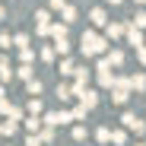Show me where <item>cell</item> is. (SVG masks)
<instances>
[{
	"mask_svg": "<svg viewBox=\"0 0 146 146\" xmlns=\"http://www.w3.org/2000/svg\"><path fill=\"white\" fill-rule=\"evenodd\" d=\"M80 51H83V57H99V54L108 51V38L95 35V32H86V35H83V44H80Z\"/></svg>",
	"mask_w": 146,
	"mask_h": 146,
	"instance_id": "cell-1",
	"label": "cell"
},
{
	"mask_svg": "<svg viewBox=\"0 0 146 146\" xmlns=\"http://www.w3.org/2000/svg\"><path fill=\"white\" fill-rule=\"evenodd\" d=\"M121 124H124V130H130V133H146V124H143V121L133 114V111H124V117H121Z\"/></svg>",
	"mask_w": 146,
	"mask_h": 146,
	"instance_id": "cell-2",
	"label": "cell"
},
{
	"mask_svg": "<svg viewBox=\"0 0 146 146\" xmlns=\"http://www.w3.org/2000/svg\"><path fill=\"white\" fill-rule=\"evenodd\" d=\"M35 32H38L41 38L51 35V13H48V10H38V13H35Z\"/></svg>",
	"mask_w": 146,
	"mask_h": 146,
	"instance_id": "cell-3",
	"label": "cell"
},
{
	"mask_svg": "<svg viewBox=\"0 0 146 146\" xmlns=\"http://www.w3.org/2000/svg\"><path fill=\"white\" fill-rule=\"evenodd\" d=\"M70 121H73V111H48V114H44V124H51V127L70 124Z\"/></svg>",
	"mask_w": 146,
	"mask_h": 146,
	"instance_id": "cell-4",
	"label": "cell"
},
{
	"mask_svg": "<svg viewBox=\"0 0 146 146\" xmlns=\"http://www.w3.org/2000/svg\"><path fill=\"white\" fill-rule=\"evenodd\" d=\"M124 35H127V41H130L133 48H140V44H146V38H143V29L137 26V22H127V32H124Z\"/></svg>",
	"mask_w": 146,
	"mask_h": 146,
	"instance_id": "cell-5",
	"label": "cell"
},
{
	"mask_svg": "<svg viewBox=\"0 0 146 146\" xmlns=\"http://www.w3.org/2000/svg\"><path fill=\"white\" fill-rule=\"evenodd\" d=\"M76 99H80L83 108H95V105H99V92H95V89H83Z\"/></svg>",
	"mask_w": 146,
	"mask_h": 146,
	"instance_id": "cell-6",
	"label": "cell"
},
{
	"mask_svg": "<svg viewBox=\"0 0 146 146\" xmlns=\"http://www.w3.org/2000/svg\"><path fill=\"white\" fill-rule=\"evenodd\" d=\"M89 22H92L95 29H105V26H108V13H105L102 7H95V10L89 13Z\"/></svg>",
	"mask_w": 146,
	"mask_h": 146,
	"instance_id": "cell-7",
	"label": "cell"
},
{
	"mask_svg": "<svg viewBox=\"0 0 146 146\" xmlns=\"http://www.w3.org/2000/svg\"><path fill=\"white\" fill-rule=\"evenodd\" d=\"M124 32H127V26H121V22H108V26H105V38H108V41H111V38H121Z\"/></svg>",
	"mask_w": 146,
	"mask_h": 146,
	"instance_id": "cell-8",
	"label": "cell"
},
{
	"mask_svg": "<svg viewBox=\"0 0 146 146\" xmlns=\"http://www.w3.org/2000/svg\"><path fill=\"white\" fill-rule=\"evenodd\" d=\"M41 127H44V117H38V114H29V117H26V130H29V133H38Z\"/></svg>",
	"mask_w": 146,
	"mask_h": 146,
	"instance_id": "cell-9",
	"label": "cell"
},
{
	"mask_svg": "<svg viewBox=\"0 0 146 146\" xmlns=\"http://www.w3.org/2000/svg\"><path fill=\"white\" fill-rule=\"evenodd\" d=\"M114 80H117V76L111 73V67H102V70H99V83H102L105 89H111V86H114Z\"/></svg>",
	"mask_w": 146,
	"mask_h": 146,
	"instance_id": "cell-10",
	"label": "cell"
},
{
	"mask_svg": "<svg viewBox=\"0 0 146 146\" xmlns=\"http://www.w3.org/2000/svg\"><path fill=\"white\" fill-rule=\"evenodd\" d=\"M13 76H16V70H10V60L0 57V83H10Z\"/></svg>",
	"mask_w": 146,
	"mask_h": 146,
	"instance_id": "cell-11",
	"label": "cell"
},
{
	"mask_svg": "<svg viewBox=\"0 0 146 146\" xmlns=\"http://www.w3.org/2000/svg\"><path fill=\"white\" fill-rule=\"evenodd\" d=\"M105 57H108V64H111V67H121V64H124V51H117V48H108Z\"/></svg>",
	"mask_w": 146,
	"mask_h": 146,
	"instance_id": "cell-12",
	"label": "cell"
},
{
	"mask_svg": "<svg viewBox=\"0 0 146 146\" xmlns=\"http://www.w3.org/2000/svg\"><path fill=\"white\" fill-rule=\"evenodd\" d=\"M38 137H41L44 146H51V143H54V127H51V124H44V127L38 130Z\"/></svg>",
	"mask_w": 146,
	"mask_h": 146,
	"instance_id": "cell-13",
	"label": "cell"
},
{
	"mask_svg": "<svg viewBox=\"0 0 146 146\" xmlns=\"http://www.w3.org/2000/svg\"><path fill=\"white\" fill-rule=\"evenodd\" d=\"M130 89L146 92V76H143V73H133V76H130Z\"/></svg>",
	"mask_w": 146,
	"mask_h": 146,
	"instance_id": "cell-14",
	"label": "cell"
},
{
	"mask_svg": "<svg viewBox=\"0 0 146 146\" xmlns=\"http://www.w3.org/2000/svg\"><path fill=\"white\" fill-rule=\"evenodd\" d=\"M26 89H29V95H41V89H44V83L32 76V80H26Z\"/></svg>",
	"mask_w": 146,
	"mask_h": 146,
	"instance_id": "cell-15",
	"label": "cell"
},
{
	"mask_svg": "<svg viewBox=\"0 0 146 146\" xmlns=\"http://www.w3.org/2000/svg\"><path fill=\"white\" fill-rule=\"evenodd\" d=\"M51 38L57 41V38H67V22H54L51 26Z\"/></svg>",
	"mask_w": 146,
	"mask_h": 146,
	"instance_id": "cell-16",
	"label": "cell"
},
{
	"mask_svg": "<svg viewBox=\"0 0 146 146\" xmlns=\"http://www.w3.org/2000/svg\"><path fill=\"white\" fill-rule=\"evenodd\" d=\"M0 130H3V137H13V133L19 130V124H16L13 117H7V124H0Z\"/></svg>",
	"mask_w": 146,
	"mask_h": 146,
	"instance_id": "cell-17",
	"label": "cell"
},
{
	"mask_svg": "<svg viewBox=\"0 0 146 146\" xmlns=\"http://www.w3.org/2000/svg\"><path fill=\"white\" fill-rule=\"evenodd\" d=\"M26 108H29V114H41V108H44V105H41V99H38V95H32Z\"/></svg>",
	"mask_w": 146,
	"mask_h": 146,
	"instance_id": "cell-18",
	"label": "cell"
},
{
	"mask_svg": "<svg viewBox=\"0 0 146 146\" xmlns=\"http://www.w3.org/2000/svg\"><path fill=\"white\" fill-rule=\"evenodd\" d=\"M16 76H19V80H32V76H35V70H32V64H22V67L16 70Z\"/></svg>",
	"mask_w": 146,
	"mask_h": 146,
	"instance_id": "cell-19",
	"label": "cell"
},
{
	"mask_svg": "<svg viewBox=\"0 0 146 146\" xmlns=\"http://www.w3.org/2000/svg\"><path fill=\"white\" fill-rule=\"evenodd\" d=\"M60 73H64V76H73V73H76V67H73V60H70V57H64V60H60Z\"/></svg>",
	"mask_w": 146,
	"mask_h": 146,
	"instance_id": "cell-20",
	"label": "cell"
},
{
	"mask_svg": "<svg viewBox=\"0 0 146 146\" xmlns=\"http://www.w3.org/2000/svg\"><path fill=\"white\" fill-rule=\"evenodd\" d=\"M57 99H60V102H70V99H73V89L60 83V86H57Z\"/></svg>",
	"mask_w": 146,
	"mask_h": 146,
	"instance_id": "cell-21",
	"label": "cell"
},
{
	"mask_svg": "<svg viewBox=\"0 0 146 146\" xmlns=\"http://www.w3.org/2000/svg\"><path fill=\"white\" fill-rule=\"evenodd\" d=\"M54 48H57V54H60V57H67V54H70V41H67V38H57V41H54Z\"/></svg>",
	"mask_w": 146,
	"mask_h": 146,
	"instance_id": "cell-22",
	"label": "cell"
},
{
	"mask_svg": "<svg viewBox=\"0 0 146 146\" xmlns=\"http://www.w3.org/2000/svg\"><path fill=\"white\" fill-rule=\"evenodd\" d=\"M95 140L99 143H111V127H99L95 130Z\"/></svg>",
	"mask_w": 146,
	"mask_h": 146,
	"instance_id": "cell-23",
	"label": "cell"
},
{
	"mask_svg": "<svg viewBox=\"0 0 146 146\" xmlns=\"http://www.w3.org/2000/svg\"><path fill=\"white\" fill-rule=\"evenodd\" d=\"M19 60L22 64H32L35 60V51H32V48H19Z\"/></svg>",
	"mask_w": 146,
	"mask_h": 146,
	"instance_id": "cell-24",
	"label": "cell"
},
{
	"mask_svg": "<svg viewBox=\"0 0 146 146\" xmlns=\"http://www.w3.org/2000/svg\"><path fill=\"white\" fill-rule=\"evenodd\" d=\"M60 13H64V22H67V26H70V22H76V7H64Z\"/></svg>",
	"mask_w": 146,
	"mask_h": 146,
	"instance_id": "cell-25",
	"label": "cell"
},
{
	"mask_svg": "<svg viewBox=\"0 0 146 146\" xmlns=\"http://www.w3.org/2000/svg\"><path fill=\"white\" fill-rule=\"evenodd\" d=\"M13 48H29V35H26V32L13 35Z\"/></svg>",
	"mask_w": 146,
	"mask_h": 146,
	"instance_id": "cell-26",
	"label": "cell"
},
{
	"mask_svg": "<svg viewBox=\"0 0 146 146\" xmlns=\"http://www.w3.org/2000/svg\"><path fill=\"white\" fill-rule=\"evenodd\" d=\"M111 143H114V146H124V143H127V133H124V130H111Z\"/></svg>",
	"mask_w": 146,
	"mask_h": 146,
	"instance_id": "cell-27",
	"label": "cell"
},
{
	"mask_svg": "<svg viewBox=\"0 0 146 146\" xmlns=\"http://www.w3.org/2000/svg\"><path fill=\"white\" fill-rule=\"evenodd\" d=\"M54 57H57V48H54V44L41 48V60H54Z\"/></svg>",
	"mask_w": 146,
	"mask_h": 146,
	"instance_id": "cell-28",
	"label": "cell"
},
{
	"mask_svg": "<svg viewBox=\"0 0 146 146\" xmlns=\"http://www.w3.org/2000/svg\"><path fill=\"white\" fill-rule=\"evenodd\" d=\"M0 48H3V51H7V48H13V38H10V32H0Z\"/></svg>",
	"mask_w": 146,
	"mask_h": 146,
	"instance_id": "cell-29",
	"label": "cell"
},
{
	"mask_svg": "<svg viewBox=\"0 0 146 146\" xmlns=\"http://www.w3.org/2000/svg\"><path fill=\"white\" fill-rule=\"evenodd\" d=\"M26 146H44V143H41L38 133H29V137H26Z\"/></svg>",
	"mask_w": 146,
	"mask_h": 146,
	"instance_id": "cell-30",
	"label": "cell"
},
{
	"mask_svg": "<svg viewBox=\"0 0 146 146\" xmlns=\"http://www.w3.org/2000/svg\"><path fill=\"white\" fill-rule=\"evenodd\" d=\"M86 111H89V108H83V105H76V108H73V121H83V117H86Z\"/></svg>",
	"mask_w": 146,
	"mask_h": 146,
	"instance_id": "cell-31",
	"label": "cell"
},
{
	"mask_svg": "<svg viewBox=\"0 0 146 146\" xmlns=\"http://www.w3.org/2000/svg\"><path fill=\"white\" fill-rule=\"evenodd\" d=\"M133 22H137V26H140V29H146V10H140V13L133 16Z\"/></svg>",
	"mask_w": 146,
	"mask_h": 146,
	"instance_id": "cell-32",
	"label": "cell"
},
{
	"mask_svg": "<svg viewBox=\"0 0 146 146\" xmlns=\"http://www.w3.org/2000/svg\"><path fill=\"white\" fill-rule=\"evenodd\" d=\"M10 108H13V102H7V95L0 99V114H10Z\"/></svg>",
	"mask_w": 146,
	"mask_h": 146,
	"instance_id": "cell-33",
	"label": "cell"
},
{
	"mask_svg": "<svg viewBox=\"0 0 146 146\" xmlns=\"http://www.w3.org/2000/svg\"><path fill=\"white\" fill-rule=\"evenodd\" d=\"M73 140H76V143L86 140V127H73Z\"/></svg>",
	"mask_w": 146,
	"mask_h": 146,
	"instance_id": "cell-34",
	"label": "cell"
},
{
	"mask_svg": "<svg viewBox=\"0 0 146 146\" xmlns=\"http://www.w3.org/2000/svg\"><path fill=\"white\" fill-rule=\"evenodd\" d=\"M137 60L146 67V44H140V48H137Z\"/></svg>",
	"mask_w": 146,
	"mask_h": 146,
	"instance_id": "cell-35",
	"label": "cell"
},
{
	"mask_svg": "<svg viewBox=\"0 0 146 146\" xmlns=\"http://www.w3.org/2000/svg\"><path fill=\"white\" fill-rule=\"evenodd\" d=\"M7 117H13V121H22V108H16V105H13V108H10V114H7Z\"/></svg>",
	"mask_w": 146,
	"mask_h": 146,
	"instance_id": "cell-36",
	"label": "cell"
},
{
	"mask_svg": "<svg viewBox=\"0 0 146 146\" xmlns=\"http://www.w3.org/2000/svg\"><path fill=\"white\" fill-rule=\"evenodd\" d=\"M67 7V0H51V10H64Z\"/></svg>",
	"mask_w": 146,
	"mask_h": 146,
	"instance_id": "cell-37",
	"label": "cell"
},
{
	"mask_svg": "<svg viewBox=\"0 0 146 146\" xmlns=\"http://www.w3.org/2000/svg\"><path fill=\"white\" fill-rule=\"evenodd\" d=\"M3 19H7V10H3V7H0V22H3Z\"/></svg>",
	"mask_w": 146,
	"mask_h": 146,
	"instance_id": "cell-38",
	"label": "cell"
},
{
	"mask_svg": "<svg viewBox=\"0 0 146 146\" xmlns=\"http://www.w3.org/2000/svg\"><path fill=\"white\" fill-rule=\"evenodd\" d=\"M108 3H111V7H117V3H124V0H108Z\"/></svg>",
	"mask_w": 146,
	"mask_h": 146,
	"instance_id": "cell-39",
	"label": "cell"
},
{
	"mask_svg": "<svg viewBox=\"0 0 146 146\" xmlns=\"http://www.w3.org/2000/svg\"><path fill=\"white\" fill-rule=\"evenodd\" d=\"M3 95H7V92H3V83H0V99H3Z\"/></svg>",
	"mask_w": 146,
	"mask_h": 146,
	"instance_id": "cell-40",
	"label": "cell"
},
{
	"mask_svg": "<svg viewBox=\"0 0 146 146\" xmlns=\"http://www.w3.org/2000/svg\"><path fill=\"white\" fill-rule=\"evenodd\" d=\"M137 3H146V0H137Z\"/></svg>",
	"mask_w": 146,
	"mask_h": 146,
	"instance_id": "cell-41",
	"label": "cell"
},
{
	"mask_svg": "<svg viewBox=\"0 0 146 146\" xmlns=\"http://www.w3.org/2000/svg\"><path fill=\"white\" fill-rule=\"evenodd\" d=\"M0 137H3V130H0Z\"/></svg>",
	"mask_w": 146,
	"mask_h": 146,
	"instance_id": "cell-42",
	"label": "cell"
}]
</instances>
